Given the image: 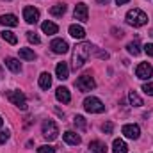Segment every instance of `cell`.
<instances>
[{"label": "cell", "instance_id": "obj_1", "mask_svg": "<svg viewBox=\"0 0 153 153\" xmlns=\"http://www.w3.org/2000/svg\"><path fill=\"white\" fill-rule=\"evenodd\" d=\"M93 45L91 43H78L73 46V53H71V68L73 70H78V68H82L84 66V62L89 59V55H91V52H93Z\"/></svg>", "mask_w": 153, "mask_h": 153}, {"label": "cell", "instance_id": "obj_2", "mask_svg": "<svg viewBox=\"0 0 153 153\" xmlns=\"http://www.w3.org/2000/svg\"><path fill=\"white\" fill-rule=\"evenodd\" d=\"M126 23H130L134 27H143V25L148 23V16L141 9H130L126 13Z\"/></svg>", "mask_w": 153, "mask_h": 153}, {"label": "cell", "instance_id": "obj_3", "mask_svg": "<svg viewBox=\"0 0 153 153\" xmlns=\"http://www.w3.org/2000/svg\"><path fill=\"white\" fill-rule=\"evenodd\" d=\"M84 109H85L87 112H91V114H100V112L105 111V105L102 103L100 98H96V96H87V98L84 100Z\"/></svg>", "mask_w": 153, "mask_h": 153}, {"label": "cell", "instance_id": "obj_4", "mask_svg": "<svg viewBox=\"0 0 153 153\" xmlns=\"http://www.w3.org/2000/svg\"><path fill=\"white\" fill-rule=\"evenodd\" d=\"M41 130H43V137L48 139V141H53V139H57V135H59V126H57V123L52 121V119H45L43 125H41Z\"/></svg>", "mask_w": 153, "mask_h": 153}, {"label": "cell", "instance_id": "obj_5", "mask_svg": "<svg viewBox=\"0 0 153 153\" xmlns=\"http://www.w3.org/2000/svg\"><path fill=\"white\" fill-rule=\"evenodd\" d=\"M7 98L13 105H16L18 109L22 111H27V100H25V94L22 91H7Z\"/></svg>", "mask_w": 153, "mask_h": 153}, {"label": "cell", "instance_id": "obj_6", "mask_svg": "<svg viewBox=\"0 0 153 153\" xmlns=\"http://www.w3.org/2000/svg\"><path fill=\"white\" fill-rule=\"evenodd\" d=\"M76 87L80 89V91H93L94 87H96V82H94V78L89 75V73H85V75L78 76V80H76Z\"/></svg>", "mask_w": 153, "mask_h": 153}, {"label": "cell", "instance_id": "obj_7", "mask_svg": "<svg viewBox=\"0 0 153 153\" xmlns=\"http://www.w3.org/2000/svg\"><path fill=\"white\" fill-rule=\"evenodd\" d=\"M135 75H137V78H141V80H148V78L153 75L152 64H150V62H141V64L135 68Z\"/></svg>", "mask_w": 153, "mask_h": 153}, {"label": "cell", "instance_id": "obj_8", "mask_svg": "<svg viewBox=\"0 0 153 153\" xmlns=\"http://www.w3.org/2000/svg\"><path fill=\"white\" fill-rule=\"evenodd\" d=\"M73 16H75V20H78V22H87L89 20V9H87V5L84 2H80V4L75 5Z\"/></svg>", "mask_w": 153, "mask_h": 153}, {"label": "cell", "instance_id": "obj_9", "mask_svg": "<svg viewBox=\"0 0 153 153\" xmlns=\"http://www.w3.org/2000/svg\"><path fill=\"white\" fill-rule=\"evenodd\" d=\"M23 20H25L27 23H36L39 20V11L36 7H32V5H27V7L23 9Z\"/></svg>", "mask_w": 153, "mask_h": 153}, {"label": "cell", "instance_id": "obj_10", "mask_svg": "<svg viewBox=\"0 0 153 153\" xmlns=\"http://www.w3.org/2000/svg\"><path fill=\"white\" fill-rule=\"evenodd\" d=\"M50 48H52L53 53H66L70 46H68V43H66L64 39H53V41L50 43Z\"/></svg>", "mask_w": 153, "mask_h": 153}, {"label": "cell", "instance_id": "obj_11", "mask_svg": "<svg viewBox=\"0 0 153 153\" xmlns=\"http://www.w3.org/2000/svg\"><path fill=\"white\" fill-rule=\"evenodd\" d=\"M123 134H125V137H128V139H139L141 128H139L137 125H125V126H123Z\"/></svg>", "mask_w": 153, "mask_h": 153}, {"label": "cell", "instance_id": "obj_12", "mask_svg": "<svg viewBox=\"0 0 153 153\" xmlns=\"http://www.w3.org/2000/svg\"><path fill=\"white\" fill-rule=\"evenodd\" d=\"M55 98L62 103H70L71 102V94H70V89L68 87H57L55 91Z\"/></svg>", "mask_w": 153, "mask_h": 153}, {"label": "cell", "instance_id": "obj_13", "mask_svg": "<svg viewBox=\"0 0 153 153\" xmlns=\"http://www.w3.org/2000/svg\"><path fill=\"white\" fill-rule=\"evenodd\" d=\"M55 75H57V78H61V80L70 78V68H68V64H66V62H57V66H55Z\"/></svg>", "mask_w": 153, "mask_h": 153}, {"label": "cell", "instance_id": "obj_14", "mask_svg": "<svg viewBox=\"0 0 153 153\" xmlns=\"http://www.w3.org/2000/svg\"><path fill=\"white\" fill-rule=\"evenodd\" d=\"M70 36L75 39H84L85 38V30H84V27H80V25H76V23H73V25H70Z\"/></svg>", "mask_w": 153, "mask_h": 153}, {"label": "cell", "instance_id": "obj_15", "mask_svg": "<svg viewBox=\"0 0 153 153\" xmlns=\"http://www.w3.org/2000/svg\"><path fill=\"white\" fill-rule=\"evenodd\" d=\"M0 23L4 27H16L18 25V18L14 14H2L0 16Z\"/></svg>", "mask_w": 153, "mask_h": 153}, {"label": "cell", "instance_id": "obj_16", "mask_svg": "<svg viewBox=\"0 0 153 153\" xmlns=\"http://www.w3.org/2000/svg\"><path fill=\"white\" fill-rule=\"evenodd\" d=\"M62 139H64V143H68V144H71V146H76V144H80V135L75 134V132H64V135H62Z\"/></svg>", "mask_w": 153, "mask_h": 153}, {"label": "cell", "instance_id": "obj_17", "mask_svg": "<svg viewBox=\"0 0 153 153\" xmlns=\"http://www.w3.org/2000/svg\"><path fill=\"white\" fill-rule=\"evenodd\" d=\"M41 30H43L45 34H48V36H53V34H57L59 27H57L53 22H43V23H41Z\"/></svg>", "mask_w": 153, "mask_h": 153}, {"label": "cell", "instance_id": "obj_18", "mask_svg": "<svg viewBox=\"0 0 153 153\" xmlns=\"http://www.w3.org/2000/svg\"><path fill=\"white\" fill-rule=\"evenodd\" d=\"M5 66L13 71V73H20V70H22V64H20V61L18 59H14V57H7L5 61Z\"/></svg>", "mask_w": 153, "mask_h": 153}, {"label": "cell", "instance_id": "obj_19", "mask_svg": "<svg viewBox=\"0 0 153 153\" xmlns=\"http://www.w3.org/2000/svg\"><path fill=\"white\" fill-rule=\"evenodd\" d=\"M39 87H41V89H45V91L52 87V75H50V73L43 71V73L39 75Z\"/></svg>", "mask_w": 153, "mask_h": 153}, {"label": "cell", "instance_id": "obj_20", "mask_svg": "<svg viewBox=\"0 0 153 153\" xmlns=\"http://www.w3.org/2000/svg\"><path fill=\"white\" fill-rule=\"evenodd\" d=\"M89 150L93 153H107V146L102 141H91L89 143Z\"/></svg>", "mask_w": 153, "mask_h": 153}, {"label": "cell", "instance_id": "obj_21", "mask_svg": "<svg viewBox=\"0 0 153 153\" xmlns=\"http://www.w3.org/2000/svg\"><path fill=\"white\" fill-rule=\"evenodd\" d=\"M112 152L114 153H126L128 152V146H126V143L123 139H116L114 143H112Z\"/></svg>", "mask_w": 153, "mask_h": 153}, {"label": "cell", "instance_id": "obj_22", "mask_svg": "<svg viewBox=\"0 0 153 153\" xmlns=\"http://www.w3.org/2000/svg\"><path fill=\"white\" fill-rule=\"evenodd\" d=\"M128 102H130V105H134V107H143V98H141L135 91H130V93H128Z\"/></svg>", "mask_w": 153, "mask_h": 153}, {"label": "cell", "instance_id": "obj_23", "mask_svg": "<svg viewBox=\"0 0 153 153\" xmlns=\"http://www.w3.org/2000/svg\"><path fill=\"white\" fill-rule=\"evenodd\" d=\"M20 57L23 61H34L36 59V53L30 50V48H20Z\"/></svg>", "mask_w": 153, "mask_h": 153}, {"label": "cell", "instance_id": "obj_24", "mask_svg": "<svg viewBox=\"0 0 153 153\" xmlns=\"http://www.w3.org/2000/svg\"><path fill=\"white\" fill-rule=\"evenodd\" d=\"M64 13H66V5L64 4H57V5L50 7V14L52 16H62Z\"/></svg>", "mask_w": 153, "mask_h": 153}, {"label": "cell", "instance_id": "obj_25", "mask_svg": "<svg viewBox=\"0 0 153 153\" xmlns=\"http://www.w3.org/2000/svg\"><path fill=\"white\" fill-rule=\"evenodd\" d=\"M2 39L7 41L9 45H16V43H18V38H16L14 32H11V30H4V32H2Z\"/></svg>", "mask_w": 153, "mask_h": 153}, {"label": "cell", "instance_id": "obj_26", "mask_svg": "<svg viewBox=\"0 0 153 153\" xmlns=\"http://www.w3.org/2000/svg\"><path fill=\"white\" fill-rule=\"evenodd\" d=\"M126 50L132 53V55H139L141 53V48H139V41L135 39V41H130L128 45H126Z\"/></svg>", "mask_w": 153, "mask_h": 153}, {"label": "cell", "instance_id": "obj_27", "mask_svg": "<svg viewBox=\"0 0 153 153\" xmlns=\"http://www.w3.org/2000/svg\"><path fill=\"white\" fill-rule=\"evenodd\" d=\"M73 125H75L78 130H85V126H87L85 117H84V116H75V117H73Z\"/></svg>", "mask_w": 153, "mask_h": 153}, {"label": "cell", "instance_id": "obj_28", "mask_svg": "<svg viewBox=\"0 0 153 153\" xmlns=\"http://www.w3.org/2000/svg\"><path fill=\"white\" fill-rule=\"evenodd\" d=\"M27 39H29L30 43H34V45H39V43H41L39 36L36 34V32H32V30H30V32H27Z\"/></svg>", "mask_w": 153, "mask_h": 153}, {"label": "cell", "instance_id": "obj_29", "mask_svg": "<svg viewBox=\"0 0 153 153\" xmlns=\"http://www.w3.org/2000/svg\"><path fill=\"white\" fill-rule=\"evenodd\" d=\"M38 153H55V148H53V146L45 144V146H39V148H38Z\"/></svg>", "mask_w": 153, "mask_h": 153}, {"label": "cell", "instance_id": "obj_30", "mask_svg": "<svg viewBox=\"0 0 153 153\" xmlns=\"http://www.w3.org/2000/svg\"><path fill=\"white\" fill-rule=\"evenodd\" d=\"M112 128H114V125H112L111 121H107V123H103V125H102L103 134H112Z\"/></svg>", "mask_w": 153, "mask_h": 153}, {"label": "cell", "instance_id": "obj_31", "mask_svg": "<svg viewBox=\"0 0 153 153\" xmlns=\"http://www.w3.org/2000/svg\"><path fill=\"white\" fill-rule=\"evenodd\" d=\"M143 91H144L146 94H150V96H153V82H146V84L143 85Z\"/></svg>", "mask_w": 153, "mask_h": 153}, {"label": "cell", "instance_id": "obj_32", "mask_svg": "<svg viewBox=\"0 0 153 153\" xmlns=\"http://www.w3.org/2000/svg\"><path fill=\"white\" fill-rule=\"evenodd\" d=\"M144 52L153 57V43H146V45H144Z\"/></svg>", "mask_w": 153, "mask_h": 153}, {"label": "cell", "instance_id": "obj_33", "mask_svg": "<svg viewBox=\"0 0 153 153\" xmlns=\"http://www.w3.org/2000/svg\"><path fill=\"white\" fill-rule=\"evenodd\" d=\"M7 139H9V132H7V130H5V132H0V144H4Z\"/></svg>", "mask_w": 153, "mask_h": 153}, {"label": "cell", "instance_id": "obj_34", "mask_svg": "<svg viewBox=\"0 0 153 153\" xmlns=\"http://www.w3.org/2000/svg\"><path fill=\"white\" fill-rule=\"evenodd\" d=\"M94 50H96V48H94ZM96 52H98V55H100L102 59H109V53H107V52H100V50H96Z\"/></svg>", "mask_w": 153, "mask_h": 153}, {"label": "cell", "instance_id": "obj_35", "mask_svg": "<svg viewBox=\"0 0 153 153\" xmlns=\"http://www.w3.org/2000/svg\"><path fill=\"white\" fill-rule=\"evenodd\" d=\"M112 32H114L116 38H123V30H117V29H112Z\"/></svg>", "mask_w": 153, "mask_h": 153}, {"label": "cell", "instance_id": "obj_36", "mask_svg": "<svg viewBox=\"0 0 153 153\" xmlns=\"http://www.w3.org/2000/svg\"><path fill=\"white\" fill-rule=\"evenodd\" d=\"M96 2H98V4H100V5H107V4H109V2H111V0H96Z\"/></svg>", "mask_w": 153, "mask_h": 153}, {"label": "cell", "instance_id": "obj_37", "mask_svg": "<svg viewBox=\"0 0 153 153\" xmlns=\"http://www.w3.org/2000/svg\"><path fill=\"white\" fill-rule=\"evenodd\" d=\"M126 2H130V0H116L117 5H123V4H126Z\"/></svg>", "mask_w": 153, "mask_h": 153}, {"label": "cell", "instance_id": "obj_38", "mask_svg": "<svg viewBox=\"0 0 153 153\" xmlns=\"http://www.w3.org/2000/svg\"><path fill=\"white\" fill-rule=\"evenodd\" d=\"M2 125H4V119H2V116H0V126H2Z\"/></svg>", "mask_w": 153, "mask_h": 153}, {"label": "cell", "instance_id": "obj_39", "mask_svg": "<svg viewBox=\"0 0 153 153\" xmlns=\"http://www.w3.org/2000/svg\"><path fill=\"white\" fill-rule=\"evenodd\" d=\"M152 36H153V30H152Z\"/></svg>", "mask_w": 153, "mask_h": 153}]
</instances>
